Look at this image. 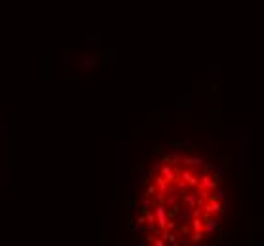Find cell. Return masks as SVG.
Listing matches in <instances>:
<instances>
[{
	"label": "cell",
	"mask_w": 264,
	"mask_h": 246,
	"mask_svg": "<svg viewBox=\"0 0 264 246\" xmlns=\"http://www.w3.org/2000/svg\"><path fill=\"white\" fill-rule=\"evenodd\" d=\"M224 214L221 178L196 157L163 161L145 187L139 225L156 244H196L215 231Z\"/></svg>",
	"instance_id": "obj_1"
}]
</instances>
